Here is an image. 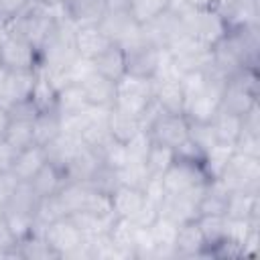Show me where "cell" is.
<instances>
[{"label":"cell","instance_id":"6da1fadb","mask_svg":"<svg viewBox=\"0 0 260 260\" xmlns=\"http://www.w3.org/2000/svg\"><path fill=\"white\" fill-rule=\"evenodd\" d=\"M171 6L179 12V18L183 22L185 35L201 41L207 47H213L230 30L228 20L223 18V14L217 10L215 4H209V6H191V4H183V2L173 0Z\"/></svg>","mask_w":260,"mask_h":260},{"label":"cell","instance_id":"7a4b0ae2","mask_svg":"<svg viewBox=\"0 0 260 260\" xmlns=\"http://www.w3.org/2000/svg\"><path fill=\"white\" fill-rule=\"evenodd\" d=\"M256 104H258V67H244L238 73L230 75L221 91L219 110L244 116Z\"/></svg>","mask_w":260,"mask_h":260},{"label":"cell","instance_id":"3957f363","mask_svg":"<svg viewBox=\"0 0 260 260\" xmlns=\"http://www.w3.org/2000/svg\"><path fill=\"white\" fill-rule=\"evenodd\" d=\"M39 232L43 234V238L55 250V254L59 258H85V260H89L85 236L81 234V230L75 225V221L69 215H63V217H57V219L45 223Z\"/></svg>","mask_w":260,"mask_h":260},{"label":"cell","instance_id":"277c9868","mask_svg":"<svg viewBox=\"0 0 260 260\" xmlns=\"http://www.w3.org/2000/svg\"><path fill=\"white\" fill-rule=\"evenodd\" d=\"M61 16H63L61 10H53V8H47V6H41L37 2H32L6 30H12V32L20 35L28 43H32L37 49H41L43 43L59 26Z\"/></svg>","mask_w":260,"mask_h":260},{"label":"cell","instance_id":"5b68a950","mask_svg":"<svg viewBox=\"0 0 260 260\" xmlns=\"http://www.w3.org/2000/svg\"><path fill=\"white\" fill-rule=\"evenodd\" d=\"M144 130L152 142L175 150L189 138V120L185 114L162 112L154 106L144 116Z\"/></svg>","mask_w":260,"mask_h":260},{"label":"cell","instance_id":"8992f818","mask_svg":"<svg viewBox=\"0 0 260 260\" xmlns=\"http://www.w3.org/2000/svg\"><path fill=\"white\" fill-rule=\"evenodd\" d=\"M98 24L112 43L124 49L142 39V26L136 22L132 12L128 10L126 0H110L108 10L104 12Z\"/></svg>","mask_w":260,"mask_h":260},{"label":"cell","instance_id":"52a82bcc","mask_svg":"<svg viewBox=\"0 0 260 260\" xmlns=\"http://www.w3.org/2000/svg\"><path fill=\"white\" fill-rule=\"evenodd\" d=\"M228 191L260 193V156L234 150L217 177Z\"/></svg>","mask_w":260,"mask_h":260},{"label":"cell","instance_id":"ba28073f","mask_svg":"<svg viewBox=\"0 0 260 260\" xmlns=\"http://www.w3.org/2000/svg\"><path fill=\"white\" fill-rule=\"evenodd\" d=\"M114 106L128 114L142 118V122H144V116L154 108V79L124 75L118 81Z\"/></svg>","mask_w":260,"mask_h":260},{"label":"cell","instance_id":"9c48e42d","mask_svg":"<svg viewBox=\"0 0 260 260\" xmlns=\"http://www.w3.org/2000/svg\"><path fill=\"white\" fill-rule=\"evenodd\" d=\"M0 69L37 71L39 49L12 30H0Z\"/></svg>","mask_w":260,"mask_h":260},{"label":"cell","instance_id":"30bf717a","mask_svg":"<svg viewBox=\"0 0 260 260\" xmlns=\"http://www.w3.org/2000/svg\"><path fill=\"white\" fill-rule=\"evenodd\" d=\"M173 61V65L177 67V71L183 73H191V71H203L211 65V47L203 45L201 41L183 35L179 37L169 49H165Z\"/></svg>","mask_w":260,"mask_h":260},{"label":"cell","instance_id":"8fae6325","mask_svg":"<svg viewBox=\"0 0 260 260\" xmlns=\"http://www.w3.org/2000/svg\"><path fill=\"white\" fill-rule=\"evenodd\" d=\"M162 187L167 191V195L173 193H181L199 185H205L207 181H211L205 173L203 160H187V158H177L169 165V169L160 175Z\"/></svg>","mask_w":260,"mask_h":260},{"label":"cell","instance_id":"7c38bea8","mask_svg":"<svg viewBox=\"0 0 260 260\" xmlns=\"http://www.w3.org/2000/svg\"><path fill=\"white\" fill-rule=\"evenodd\" d=\"M124 51H126V75L142 77V79H154L167 55L165 49L150 45L144 39L126 47Z\"/></svg>","mask_w":260,"mask_h":260},{"label":"cell","instance_id":"4fadbf2b","mask_svg":"<svg viewBox=\"0 0 260 260\" xmlns=\"http://www.w3.org/2000/svg\"><path fill=\"white\" fill-rule=\"evenodd\" d=\"M203 189H205V185H199V187H193V189H187L181 193L167 195L160 203V215L169 217L177 225L195 221L199 217V201H201Z\"/></svg>","mask_w":260,"mask_h":260},{"label":"cell","instance_id":"5bb4252c","mask_svg":"<svg viewBox=\"0 0 260 260\" xmlns=\"http://www.w3.org/2000/svg\"><path fill=\"white\" fill-rule=\"evenodd\" d=\"M183 35H185L183 22L179 18V12L173 6L167 12H162L160 16H156L154 20L142 24V39L160 49H169Z\"/></svg>","mask_w":260,"mask_h":260},{"label":"cell","instance_id":"9a60e30c","mask_svg":"<svg viewBox=\"0 0 260 260\" xmlns=\"http://www.w3.org/2000/svg\"><path fill=\"white\" fill-rule=\"evenodd\" d=\"M85 91V98L91 108H102L110 110L116 104V91H118V81H112L100 73H95L91 67L77 79Z\"/></svg>","mask_w":260,"mask_h":260},{"label":"cell","instance_id":"2e32d148","mask_svg":"<svg viewBox=\"0 0 260 260\" xmlns=\"http://www.w3.org/2000/svg\"><path fill=\"white\" fill-rule=\"evenodd\" d=\"M73 45H75V53L79 59L91 61L102 51H106L112 45V41L100 28V24L93 22V24H77L73 28Z\"/></svg>","mask_w":260,"mask_h":260},{"label":"cell","instance_id":"e0dca14e","mask_svg":"<svg viewBox=\"0 0 260 260\" xmlns=\"http://www.w3.org/2000/svg\"><path fill=\"white\" fill-rule=\"evenodd\" d=\"M89 102L85 98V91L77 79H65L57 87V104L55 110L61 114L63 120L67 118H77L89 110Z\"/></svg>","mask_w":260,"mask_h":260},{"label":"cell","instance_id":"ac0fdd59","mask_svg":"<svg viewBox=\"0 0 260 260\" xmlns=\"http://www.w3.org/2000/svg\"><path fill=\"white\" fill-rule=\"evenodd\" d=\"M223 215L228 219H234V221L260 223V193L230 191Z\"/></svg>","mask_w":260,"mask_h":260},{"label":"cell","instance_id":"d6986e66","mask_svg":"<svg viewBox=\"0 0 260 260\" xmlns=\"http://www.w3.org/2000/svg\"><path fill=\"white\" fill-rule=\"evenodd\" d=\"M154 106L162 112L183 114L185 91L181 85V77H156L154 79Z\"/></svg>","mask_w":260,"mask_h":260},{"label":"cell","instance_id":"ffe728a7","mask_svg":"<svg viewBox=\"0 0 260 260\" xmlns=\"http://www.w3.org/2000/svg\"><path fill=\"white\" fill-rule=\"evenodd\" d=\"M102 169V158L98 154V150L89 148V146H81L77 150V154L65 165V179L67 181H75V183H89L95 173Z\"/></svg>","mask_w":260,"mask_h":260},{"label":"cell","instance_id":"44dd1931","mask_svg":"<svg viewBox=\"0 0 260 260\" xmlns=\"http://www.w3.org/2000/svg\"><path fill=\"white\" fill-rule=\"evenodd\" d=\"M108 6H110V0H65L61 14L75 26L93 24V22H100Z\"/></svg>","mask_w":260,"mask_h":260},{"label":"cell","instance_id":"7402d4cb","mask_svg":"<svg viewBox=\"0 0 260 260\" xmlns=\"http://www.w3.org/2000/svg\"><path fill=\"white\" fill-rule=\"evenodd\" d=\"M83 146V140L77 132L63 128L61 134H57L49 144H45V154L49 162L59 165L61 169H65V165L77 154V150Z\"/></svg>","mask_w":260,"mask_h":260},{"label":"cell","instance_id":"603a6c76","mask_svg":"<svg viewBox=\"0 0 260 260\" xmlns=\"http://www.w3.org/2000/svg\"><path fill=\"white\" fill-rule=\"evenodd\" d=\"M89 67L95 73H100L112 81H120L126 75V51H124V47L112 43L106 51H102L95 59L89 61Z\"/></svg>","mask_w":260,"mask_h":260},{"label":"cell","instance_id":"cb8c5ba5","mask_svg":"<svg viewBox=\"0 0 260 260\" xmlns=\"http://www.w3.org/2000/svg\"><path fill=\"white\" fill-rule=\"evenodd\" d=\"M110 203H112V213L116 217H126L132 219L138 209L144 203V191L138 187H130V185H122L118 183L112 191H110Z\"/></svg>","mask_w":260,"mask_h":260},{"label":"cell","instance_id":"d4e9b609","mask_svg":"<svg viewBox=\"0 0 260 260\" xmlns=\"http://www.w3.org/2000/svg\"><path fill=\"white\" fill-rule=\"evenodd\" d=\"M45 162H47L45 148L41 144H30L26 148L16 150V156H14L10 173L16 177L18 183H28Z\"/></svg>","mask_w":260,"mask_h":260},{"label":"cell","instance_id":"484cf974","mask_svg":"<svg viewBox=\"0 0 260 260\" xmlns=\"http://www.w3.org/2000/svg\"><path fill=\"white\" fill-rule=\"evenodd\" d=\"M108 130L114 140L126 144L130 138H134L138 132L144 130V122H142V118L112 106L108 110Z\"/></svg>","mask_w":260,"mask_h":260},{"label":"cell","instance_id":"4316f807","mask_svg":"<svg viewBox=\"0 0 260 260\" xmlns=\"http://www.w3.org/2000/svg\"><path fill=\"white\" fill-rule=\"evenodd\" d=\"M179 225L165 215H158L152 225L148 228L152 244H154V260L160 258H175V238Z\"/></svg>","mask_w":260,"mask_h":260},{"label":"cell","instance_id":"83f0119b","mask_svg":"<svg viewBox=\"0 0 260 260\" xmlns=\"http://www.w3.org/2000/svg\"><path fill=\"white\" fill-rule=\"evenodd\" d=\"M65 183H67V179H65V171H63L59 165L49 162V160H47V162L37 171V175L28 181V185H30L32 191L39 195V199L53 197Z\"/></svg>","mask_w":260,"mask_h":260},{"label":"cell","instance_id":"f1b7e54d","mask_svg":"<svg viewBox=\"0 0 260 260\" xmlns=\"http://www.w3.org/2000/svg\"><path fill=\"white\" fill-rule=\"evenodd\" d=\"M205 240L195 221L183 223L175 238V258H203Z\"/></svg>","mask_w":260,"mask_h":260},{"label":"cell","instance_id":"f546056e","mask_svg":"<svg viewBox=\"0 0 260 260\" xmlns=\"http://www.w3.org/2000/svg\"><path fill=\"white\" fill-rule=\"evenodd\" d=\"M12 258H22V260H59L55 250L47 244L43 234L37 230L20 240H16V246L12 250Z\"/></svg>","mask_w":260,"mask_h":260},{"label":"cell","instance_id":"4dcf8cb0","mask_svg":"<svg viewBox=\"0 0 260 260\" xmlns=\"http://www.w3.org/2000/svg\"><path fill=\"white\" fill-rule=\"evenodd\" d=\"M211 128L217 138V144L234 148V144L238 142L240 132H242V116L225 112V110H217L215 116L211 118Z\"/></svg>","mask_w":260,"mask_h":260},{"label":"cell","instance_id":"1f68e13d","mask_svg":"<svg viewBox=\"0 0 260 260\" xmlns=\"http://www.w3.org/2000/svg\"><path fill=\"white\" fill-rule=\"evenodd\" d=\"M195 223L205 240V250H203V258H205V254L211 246H215L217 242L228 238V217L219 215V213H203L195 219Z\"/></svg>","mask_w":260,"mask_h":260},{"label":"cell","instance_id":"d6a6232c","mask_svg":"<svg viewBox=\"0 0 260 260\" xmlns=\"http://www.w3.org/2000/svg\"><path fill=\"white\" fill-rule=\"evenodd\" d=\"M32 130H35V144H49L57 134H61L63 130V118L57 110H45L39 112L35 122H32Z\"/></svg>","mask_w":260,"mask_h":260},{"label":"cell","instance_id":"836d02e7","mask_svg":"<svg viewBox=\"0 0 260 260\" xmlns=\"http://www.w3.org/2000/svg\"><path fill=\"white\" fill-rule=\"evenodd\" d=\"M228 195L230 191L225 189V185L219 179H211L205 183L201 201H199V215L203 213H225V203H228Z\"/></svg>","mask_w":260,"mask_h":260},{"label":"cell","instance_id":"e575fe53","mask_svg":"<svg viewBox=\"0 0 260 260\" xmlns=\"http://www.w3.org/2000/svg\"><path fill=\"white\" fill-rule=\"evenodd\" d=\"M128 10L132 12V16L136 18V22L142 26L150 20H154L156 16H160L162 12H167L173 4V0H126Z\"/></svg>","mask_w":260,"mask_h":260},{"label":"cell","instance_id":"d590c367","mask_svg":"<svg viewBox=\"0 0 260 260\" xmlns=\"http://www.w3.org/2000/svg\"><path fill=\"white\" fill-rule=\"evenodd\" d=\"M32 122L35 120H24V118H10V124H8V130H6V136L4 140L20 150V148H26L30 144H35V130H32Z\"/></svg>","mask_w":260,"mask_h":260},{"label":"cell","instance_id":"8d00e7d4","mask_svg":"<svg viewBox=\"0 0 260 260\" xmlns=\"http://www.w3.org/2000/svg\"><path fill=\"white\" fill-rule=\"evenodd\" d=\"M173 160H175V150L173 148H167L162 144L152 142L150 148H148V152H146L144 167H146V171H148L150 177H160L169 169V165Z\"/></svg>","mask_w":260,"mask_h":260},{"label":"cell","instance_id":"74e56055","mask_svg":"<svg viewBox=\"0 0 260 260\" xmlns=\"http://www.w3.org/2000/svg\"><path fill=\"white\" fill-rule=\"evenodd\" d=\"M189 140L203 154L209 152L217 144V138H215L213 128H211V120L209 122H189Z\"/></svg>","mask_w":260,"mask_h":260},{"label":"cell","instance_id":"f35d334b","mask_svg":"<svg viewBox=\"0 0 260 260\" xmlns=\"http://www.w3.org/2000/svg\"><path fill=\"white\" fill-rule=\"evenodd\" d=\"M150 144H152V140L148 138L146 130L138 132L134 138H130L124 144V148H126V162H144Z\"/></svg>","mask_w":260,"mask_h":260},{"label":"cell","instance_id":"ab89813d","mask_svg":"<svg viewBox=\"0 0 260 260\" xmlns=\"http://www.w3.org/2000/svg\"><path fill=\"white\" fill-rule=\"evenodd\" d=\"M35 0H0V30H6Z\"/></svg>","mask_w":260,"mask_h":260},{"label":"cell","instance_id":"60d3db41","mask_svg":"<svg viewBox=\"0 0 260 260\" xmlns=\"http://www.w3.org/2000/svg\"><path fill=\"white\" fill-rule=\"evenodd\" d=\"M234 150L250 154V156H260V134H252V132H240L238 142L234 144Z\"/></svg>","mask_w":260,"mask_h":260},{"label":"cell","instance_id":"b9f144b4","mask_svg":"<svg viewBox=\"0 0 260 260\" xmlns=\"http://www.w3.org/2000/svg\"><path fill=\"white\" fill-rule=\"evenodd\" d=\"M16 246V238L4 217V213L0 215V258H12V250Z\"/></svg>","mask_w":260,"mask_h":260},{"label":"cell","instance_id":"7bdbcfd3","mask_svg":"<svg viewBox=\"0 0 260 260\" xmlns=\"http://www.w3.org/2000/svg\"><path fill=\"white\" fill-rule=\"evenodd\" d=\"M16 185H18V181H16V177L10 171L0 173V207L6 205V201L10 199V195L16 189Z\"/></svg>","mask_w":260,"mask_h":260},{"label":"cell","instance_id":"ee69618b","mask_svg":"<svg viewBox=\"0 0 260 260\" xmlns=\"http://www.w3.org/2000/svg\"><path fill=\"white\" fill-rule=\"evenodd\" d=\"M16 156V148H12L6 140H0V173L10 171Z\"/></svg>","mask_w":260,"mask_h":260},{"label":"cell","instance_id":"f6af8a7d","mask_svg":"<svg viewBox=\"0 0 260 260\" xmlns=\"http://www.w3.org/2000/svg\"><path fill=\"white\" fill-rule=\"evenodd\" d=\"M8 124H10V114H8V108H4V106L0 104V140H4L6 130H8Z\"/></svg>","mask_w":260,"mask_h":260},{"label":"cell","instance_id":"bcb514c9","mask_svg":"<svg viewBox=\"0 0 260 260\" xmlns=\"http://www.w3.org/2000/svg\"><path fill=\"white\" fill-rule=\"evenodd\" d=\"M37 4L41 6H47V8H53V10H61L63 8V2L65 0H35Z\"/></svg>","mask_w":260,"mask_h":260},{"label":"cell","instance_id":"7dc6e473","mask_svg":"<svg viewBox=\"0 0 260 260\" xmlns=\"http://www.w3.org/2000/svg\"><path fill=\"white\" fill-rule=\"evenodd\" d=\"M177 2H183V4H191V6H209V4H213L215 0H177Z\"/></svg>","mask_w":260,"mask_h":260}]
</instances>
